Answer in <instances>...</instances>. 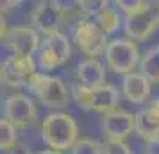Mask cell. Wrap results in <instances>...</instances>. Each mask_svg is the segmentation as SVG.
Wrapping results in <instances>:
<instances>
[{
    "mask_svg": "<svg viewBox=\"0 0 159 154\" xmlns=\"http://www.w3.org/2000/svg\"><path fill=\"white\" fill-rule=\"evenodd\" d=\"M41 138L48 149L63 152L72 149L79 140V127L75 118L65 111H54L41 122Z\"/></svg>",
    "mask_w": 159,
    "mask_h": 154,
    "instance_id": "obj_1",
    "label": "cell"
},
{
    "mask_svg": "<svg viewBox=\"0 0 159 154\" xmlns=\"http://www.w3.org/2000/svg\"><path fill=\"white\" fill-rule=\"evenodd\" d=\"M72 97L80 110L97 111V113H102V117L118 110V104H120V91L113 84H104L95 90L77 84V86H72Z\"/></svg>",
    "mask_w": 159,
    "mask_h": 154,
    "instance_id": "obj_2",
    "label": "cell"
},
{
    "mask_svg": "<svg viewBox=\"0 0 159 154\" xmlns=\"http://www.w3.org/2000/svg\"><path fill=\"white\" fill-rule=\"evenodd\" d=\"M27 90L32 95H36L41 100V104L56 111H63L70 104V93L66 90L65 82L56 75H47L39 72L34 73Z\"/></svg>",
    "mask_w": 159,
    "mask_h": 154,
    "instance_id": "obj_3",
    "label": "cell"
},
{
    "mask_svg": "<svg viewBox=\"0 0 159 154\" xmlns=\"http://www.w3.org/2000/svg\"><path fill=\"white\" fill-rule=\"evenodd\" d=\"M104 58H106V65L111 68V72L120 73L123 77L134 72L141 61L138 43L129 38H118V40L109 41Z\"/></svg>",
    "mask_w": 159,
    "mask_h": 154,
    "instance_id": "obj_4",
    "label": "cell"
},
{
    "mask_svg": "<svg viewBox=\"0 0 159 154\" xmlns=\"http://www.w3.org/2000/svg\"><path fill=\"white\" fill-rule=\"evenodd\" d=\"M66 20H68V13H66L65 4L56 2V0L38 2L36 7L30 13V22L34 25V29L45 34V38L61 32V27Z\"/></svg>",
    "mask_w": 159,
    "mask_h": 154,
    "instance_id": "obj_5",
    "label": "cell"
},
{
    "mask_svg": "<svg viewBox=\"0 0 159 154\" xmlns=\"http://www.w3.org/2000/svg\"><path fill=\"white\" fill-rule=\"evenodd\" d=\"M73 41L75 47L79 49L86 58H98L106 54L107 49V34L89 20H79L73 27Z\"/></svg>",
    "mask_w": 159,
    "mask_h": 154,
    "instance_id": "obj_6",
    "label": "cell"
},
{
    "mask_svg": "<svg viewBox=\"0 0 159 154\" xmlns=\"http://www.w3.org/2000/svg\"><path fill=\"white\" fill-rule=\"evenodd\" d=\"M72 54V45L68 38L63 32L47 36L41 41V47L38 50V63L43 70H54L57 66H63L70 59Z\"/></svg>",
    "mask_w": 159,
    "mask_h": 154,
    "instance_id": "obj_7",
    "label": "cell"
},
{
    "mask_svg": "<svg viewBox=\"0 0 159 154\" xmlns=\"http://www.w3.org/2000/svg\"><path fill=\"white\" fill-rule=\"evenodd\" d=\"M36 72V61L34 58H18V56H9L2 61L0 68V77L2 82L11 88H20V86H29L32 75Z\"/></svg>",
    "mask_w": 159,
    "mask_h": 154,
    "instance_id": "obj_8",
    "label": "cell"
},
{
    "mask_svg": "<svg viewBox=\"0 0 159 154\" xmlns=\"http://www.w3.org/2000/svg\"><path fill=\"white\" fill-rule=\"evenodd\" d=\"M2 41L6 43L7 50L11 56L18 58H34V54L39 50V32L32 27H11L7 34L2 38Z\"/></svg>",
    "mask_w": 159,
    "mask_h": 154,
    "instance_id": "obj_9",
    "label": "cell"
},
{
    "mask_svg": "<svg viewBox=\"0 0 159 154\" xmlns=\"http://www.w3.org/2000/svg\"><path fill=\"white\" fill-rule=\"evenodd\" d=\"M36 104L25 93H11L4 102V118L16 129H25L36 120Z\"/></svg>",
    "mask_w": 159,
    "mask_h": 154,
    "instance_id": "obj_10",
    "label": "cell"
},
{
    "mask_svg": "<svg viewBox=\"0 0 159 154\" xmlns=\"http://www.w3.org/2000/svg\"><path fill=\"white\" fill-rule=\"evenodd\" d=\"M136 125V118L132 113L123 110H115L102 117V134L106 136V140H113V142H123L134 131Z\"/></svg>",
    "mask_w": 159,
    "mask_h": 154,
    "instance_id": "obj_11",
    "label": "cell"
},
{
    "mask_svg": "<svg viewBox=\"0 0 159 154\" xmlns=\"http://www.w3.org/2000/svg\"><path fill=\"white\" fill-rule=\"evenodd\" d=\"M157 13L154 7H148L136 13V15L125 16L123 20V30H125V36L132 40V41H145L152 36V32L157 27Z\"/></svg>",
    "mask_w": 159,
    "mask_h": 154,
    "instance_id": "obj_12",
    "label": "cell"
},
{
    "mask_svg": "<svg viewBox=\"0 0 159 154\" xmlns=\"http://www.w3.org/2000/svg\"><path fill=\"white\" fill-rule=\"evenodd\" d=\"M134 118H136L134 133L141 140H145V143L159 138V99L148 100L134 115Z\"/></svg>",
    "mask_w": 159,
    "mask_h": 154,
    "instance_id": "obj_13",
    "label": "cell"
},
{
    "mask_svg": "<svg viewBox=\"0 0 159 154\" xmlns=\"http://www.w3.org/2000/svg\"><path fill=\"white\" fill-rule=\"evenodd\" d=\"M152 82L139 72H132L122 79V93L130 104H147L150 99Z\"/></svg>",
    "mask_w": 159,
    "mask_h": 154,
    "instance_id": "obj_14",
    "label": "cell"
},
{
    "mask_svg": "<svg viewBox=\"0 0 159 154\" xmlns=\"http://www.w3.org/2000/svg\"><path fill=\"white\" fill-rule=\"evenodd\" d=\"M77 79L79 84L86 88H100L106 82V66L95 58H84L77 65Z\"/></svg>",
    "mask_w": 159,
    "mask_h": 154,
    "instance_id": "obj_15",
    "label": "cell"
},
{
    "mask_svg": "<svg viewBox=\"0 0 159 154\" xmlns=\"http://www.w3.org/2000/svg\"><path fill=\"white\" fill-rule=\"evenodd\" d=\"M139 73L145 75L152 84H159V49L154 47L139 61Z\"/></svg>",
    "mask_w": 159,
    "mask_h": 154,
    "instance_id": "obj_16",
    "label": "cell"
},
{
    "mask_svg": "<svg viewBox=\"0 0 159 154\" xmlns=\"http://www.w3.org/2000/svg\"><path fill=\"white\" fill-rule=\"evenodd\" d=\"M95 23L109 36V34H115L116 30L120 29V25H122L123 22H122V18H120V15L116 13V9L106 7L100 15L95 18Z\"/></svg>",
    "mask_w": 159,
    "mask_h": 154,
    "instance_id": "obj_17",
    "label": "cell"
},
{
    "mask_svg": "<svg viewBox=\"0 0 159 154\" xmlns=\"http://www.w3.org/2000/svg\"><path fill=\"white\" fill-rule=\"evenodd\" d=\"M16 145H18L16 127L9 122L7 118L2 117V120H0V147H2V151L11 152Z\"/></svg>",
    "mask_w": 159,
    "mask_h": 154,
    "instance_id": "obj_18",
    "label": "cell"
},
{
    "mask_svg": "<svg viewBox=\"0 0 159 154\" xmlns=\"http://www.w3.org/2000/svg\"><path fill=\"white\" fill-rule=\"evenodd\" d=\"M72 154H104L102 145L93 138H79L70 149Z\"/></svg>",
    "mask_w": 159,
    "mask_h": 154,
    "instance_id": "obj_19",
    "label": "cell"
},
{
    "mask_svg": "<svg viewBox=\"0 0 159 154\" xmlns=\"http://www.w3.org/2000/svg\"><path fill=\"white\" fill-rule=\"evenodd\" d=\"M115 6L120 9L125 16L136 15V13H141L145 9L152 7L150 2H143V0H134V2H130V0H116Z\"/></svg>",
    "mask_w": 159,
    "mask_h": 154,
    "instance_id": "obj_20",
    "label": "cell"
},
{
    "mask_svg": "<svg viewBox=\"0 0 159 154\" xmlns=\"http://www.w3.org/2000/svg\"><path fill=\"white\" fill-rule=\"evenodd\" d=\"M104 154H132L130 147L125 142H113V140H106L102 145Z\"/></svg>",
    "mask_w": 159,
    "mask_h": 154,
    "instance_id": "obj_21",
    "label": "cell"
},
{
    "mask_svg": "<svg viewBox=\"0 0 159 154\" xmlns=\"http://www.w3.org/2000/svg\"><path fill=\"white\" fill-rule=\"evenodd\" d=\"M143 151H145V154H159V138L152 140V142H147Z\"/></svg>",
    "mask_w": 159,
    "mask_h": 154,
    "instance_id": "obj_22",
    "label": "cell"
},
{
    "mask_svg": "<svg viewBox=\"0 0 159 154\" xmlns=\"http://www.w3.org/2000/svg\"><path fill=\"white\" fill-rule=\"evenodd\" d=\"M7 154H30V149L27 145H23V143H18V145H16L11 152H7Z\"/></svg>",
    "mask_w": 159,
    "mask_h": 154,
    "instance_id": "obj_23",
    "label": "cell"
},
{
    "mask_svg": "<svg viewBox=\"0 0 159 154\" xmlns=\"http://www.w3.org/2000/svg\"><path fill=\"white\" fill-rule=\"evenodd\" d=\"M38 154H63V152H59V151H52V149H45V151H39Z\"/></svg>",
    "mask_w": 159,
    "mask_h": 154,
    "instance_id": "obj_24",
    "label": "cell"
},
{
    "mask_svg": "<svg viewBox=\"0 0 159 154\" xmlns=\"http://www.w3.org/2000/svg\"><path fill=\"white\" fill-rule=\"evenodd\" d=\"M156 13H157V20H159V4H157V7H156Z\"/></svg>",
    "mask_w": 159,
    "mask_h": 154,
    "instance_id": "obj_25",
    "label": "cell"
},
{
    "mask_svg": "<svg viewBox=\"0 0 159 154\" xmlns=\"http://www.w3.org/2000/svg\"><path fill=\"white\" fill-rule=\"evenodd\" d=\"M157 49H159V45H157Z\"/></svg>",
    "mask_w": 159,
    "mask_h": 154,
    "instance_id": "obj_26",
    "label": "cell"
}]
</instances>
